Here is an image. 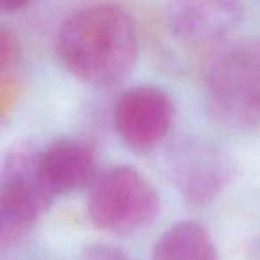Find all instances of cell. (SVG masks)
<instances>
[{"instance_id": "obj_1", "label": "cell", "mask_w": 260, "mask_h": 260, "mask_svg": "<svg viewBox=\"0 0 260 260\" xmlns=\"http://www.w3.org/2000/svg\"><path fill=\"white\" fill-rule=\"evenodd\" d=\"M55 54L80 82L94 87L118 86L138 62V25L119 6H84L61 23Z\"/></svg>"}, {"instance_id": "obj_2", "label": "cell", "mask_w": 260, "mask_h": 260, "mask_svg": "<svg viewBox=\"0 0 260 260\" xmlns=\"http://www.w3.org/2000/svg\"><path fill=\"white\" fill-rule=\"evenodd\" d=\"M207 107L223 125L260 128V38L232 41L210 54L203 66Z\"/></svg>"}, {"instance_id": "obj_3", "label": "cell", "mask_w": 260, "mask_h": 260, "mask_svg": "<svg viewBox=\"0 0 260 260\" xmlns=\"http://www.w3.org/2000/svg\"><path fill=\"white\" fill-rule=\"evenodd\" d=\"M40 152L30 143H18L4 157L0 173V244L4 248L25 239L55 198L41 173Z\"/></svg>"}, {"instance_id": "obj_4", "label": "cell", "mask_w": 260, "mask_h": 260, "mask_svg": "<svg viewBox=\"0 0 260 260\" xmlns=\"http://www.w3.org/2000/svg\"><path fill=\"white\" fill-rule=\"evenodd\" d=\"M160 210L155 185L132 166L98 173L89 187L87 216L102 232L128 235L150 224Z\"/></svg>"}, {"instance_id": "obj_5", "label": "cell", "mask_w": 260, "mask_h": 260, "mask_svg": "<svg viewBox=\"0 0 260 260\" xmlns=\"http://www.w3.org/2000/svg\"><path fill=\"white\" fill-rule=\"evenodd\" d=\"M168 175L187 203L209 205L217 198L234 175V164L214 143L202 138L177 141L166 155Z\"/></svg>"}, {"instance_id": "obj_6", "label": "cell", "mask_w": 260, "mask_h": 260, "mask_svg": "<svg viewBox=\"0 0 260 260\" xmlns=\"http://www.w3.org/2000/svg\"><path fill=\"white\" fill-rule=\"evenodd\" d=\"M114 128L123 145L134 152H150L170 134L175 119V104L157 86H134L116 100Z\"/></svg>"}, {"instance_id": "obj_7", "label": "cell", "mask_w": 260, "mask_h": 260, "mask_svg": "<svg viewBox=\"0 0 260 260\" xmlns=\"http://www.w3.org/2000/svg\"><path fill=\"white\" fill-rule=\"evenodd\" d=\"M244 15L241 0H168L170 32L189 47H209L223 41L239 27Z\"/></svg>"}, {"instance_id": "obj_8", "label": "cell", "mask_w": 260, "mask_h": 260, "mask_svg": "<svg viewBox=\"0 0 260 260\" xmlns=\"http://www.w3.org/2000/svg\"><path fill=\"white\" fill-rule=\"evenodd\" d=\"M40 166L55 196L91 187L98 177L96 159L84 141L57 139L40 152Z\"/></svg>"}, {"instance_id": "obj_9", "label": "cell", "mask_w": 260, "mask_h": 260, "mask_svg": "<svg viewBox=\"0 0 260 260\" xmlns=\"http://www.w3.org/2000/svg\"><path fill=\"white\" fill-rule=\"evenodd\" d=\"M152 260H219V253L202 223L180 221L153 244Z\"/></svg>"}, {"instance_id": "obj_10", "label": "cell", "mask_w": 260, "mask_h": 260, "mask_svg": "<svg viewBox=\"0 0 260 260\" xmlns=\"http://www.w3.org/2000/svg\"><path fill=\"white\" fill-rule=\"evenodd\" d=\"M20 57V45L16 41L15 34H11L8 29H2L0 32V68L2 73H8Z\"/></svg>"}, {"instance_id": "obj_11", "label": "cell", "mask_w": 260, "mask_h": 260, "mask_svg": "<svg viewBox=\"0 0 260 260\" xmlns=\"http://www.w3.org/2000/svg\"><path fill=\"white\" fill-rule=\"evenodd\" d=\"M82 260H132L123 251L105 244H94L84 249Z\"/></svg>"}, {"instance_id": "obj_12", "label": "cell", "mask_w": 260, "mask_h": 260, "mask_svg": "<svg viewBox=\"0 0 260 260\" xmlns=\"http://www.w3.org/2000/svg\"><path fill=\"white\" fill-rule=\"evenodd\" d=\"M32 0H0V11L4 15H16L23 11Z\"/></svg>"}]
</instances>
